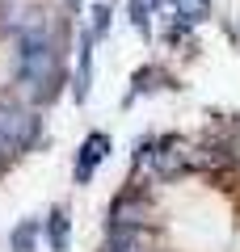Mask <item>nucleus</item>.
<instances>
[{
  "label": "nucleus",
  "mask_w": 240,
  "mask_h": 252,
  "mask_svg": "<svg viewBox=\"0 0 240 252\" xmlns=\"http://www.w3.org/2000/svg\"><path fill=\"white\" fill-rule=\"evenodd\" d=\"M46 235H51V248L55 252H68V210L55 206L51 219H46Z\"/></svg>",
  "instance_id": "39448f33"
},
{
  "label": "nucleus",
  "mask_w": 240,
  "mask_h": 252,
  "mask_svg": "<svg viewBox=\"0 0 240 252\" xmlns=\"http://www.w3.org/2000/svg\"><path fill=\"white\" fill-rule=\"evenodd\" d=\"M135 223H143V202L135 193H126L110 206V227H135Z\"/></svg>",
  "instance_id": "20e7f679"
},
{
  "label": "nucleus",
  "mask_w": 240,
  "mask_h": 252,
  "mask_svg": "<svg viewBox=\"0 0 240 252\" xmlns=\"http://www.w3.org/2000/svg\"><path fill=\"white\" fill-rule=\"evenodd\" d=\"M160 80H164V72H160V67H139V72H135V93L160 89Z\"/></svg>",
  "instance_id": "6e6552de"
},
{
  "label": "nucleus",
  "mask_w": 240,
  "mask_h": 252,
  "mask_svg": "<svg viewBox=\"0 0 240 252\" xmlns=\"http://www.w3.org/2000/svg\"><path fill=\"white\" fill-rule=\"evenodd\" d=\"M34 240H38V219H26L13 231V252H34Z\"/></svg>",
  "instance_id": "0eeeda50"
},
{
  "label": "nucleus",
  "mask_w": 240,
  "mask_h": 252,
  "mask_svg": "<svg viewBox=\"0 0 240 252\" xmlns=\"http://www.w3.org/2000/svg\"><path fill=\"white\" fill-rule=\"evenodd\" d=\"M68 4H72V9H80V4H84V0H68Z\"/></svg>",
  "instance_id": "9b49d317"
},
{
  "label": "nucleus",
  "mask_w": 240,
  "mask_h": 252,
  "mask_svg": "<svg viewBox=\"0 0 240 252\" xmlns=\"http://www.w3.org/2000/svg\"><path fill=\"white\" fill-rule=\"evenodd\" d=\"M106 30H110V4H97V9H93V30H89V38H106Z\"/></svg>",
  "instance_id": "1a4fd4ad"
},
{
  "label": "nucleus",
  "mask_w": 240,
  "mask_h": 252,
  "mask_svg": "<svg viewBox=\"0 0 240 252\" xmlns=\"http://www.w3.org/2000/svg\"><path fill=\"white\" fill-rule=\"evenodd\" d=\"M190 147L181 143V139H160V143H152V152H148V160L156 164V172L160 177H177L181 168H190Z\"/></svg>",
  "instance_id": "f03ea898"
},
{
  "label": "nucleus",
  "mask_w": 240,
  "mask_h": 252,
  "mask_svg": "<svg viewBox=\"0 0 240 252\" xmlns=\"http://www.w3.org/2000/svg\"><path fill=\"white\" fill-rule=\"evenodd\" d=\"M4 156H13V152H9V147H4V143H0V160H4Z\"/></svg>",
  "instance_id": "9d476101"
},
{
  "label": "nucleus",
  "mask_w": 240,
  "mask_h": 252,
  "mask_svg": "<svg viewBox=\"0 0 240 252\" xmlns=\"http://www.w3.org/2000/svg\"><path fill=\"white\" fill-rule=\"evenodd\" d=\"M236 156H240V143H236Z\"/></svg>",
  "instance_id": "f8f14e48"
},
{
  "label": "nucleus",
  "mask_w": 240,
  "mask_h": 252,
  "mask_svg": "<svg viewBox=\"0 0 240 252\" xmlns=\"http://www.w3.org/2000/svg\"><path fill=\"white\" fill-rule=\"evenodd\" d=\"M110 156V135H101V130H93L89 139H84V147H80V160H76V181L84 185V181L93 177V168H97L101 160Z\"/></svg>",
  "instance_id": "7ed1b4c3"
},
{
  "label": "nucleus",
  "mask_w": 240,
  "mask_h": 252,
  "mask_svg": "<svg viewBox=\"0 0 240 252\" xmlns=\"http://www.w3.org/2000/svg\"><path fill=\"white\" fill-rule=\"evenodd\" d=\"M38 135V118L30 109H17V105H0V143L9 152H26Z\"/></svg>",
  "instance_id": "f257e3e1"
},
{
  "label": "nucleus",
  "mask_w": 240,
  "mask_h": 252,
  "mask_svg": "<svg viewBox=\"0 0 240 252\" xmlns=\"http://www.w3.org/2000/svg\"><path fill=\"white\" fill-rule=\"evenodd\" d=\"M173 9H177V17L186 26H198V21L211 17V0H173Z\"/></svg>",
  "instance_id": "423d86ee"
}]
</instances>
